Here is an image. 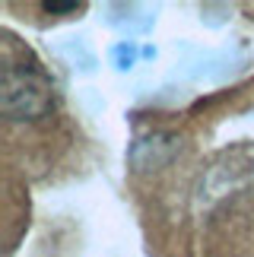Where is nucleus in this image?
<instances>
[{
  "mask_svg": "<svg viewBox=\"0 0 254 257\" xmlns=\"http://www.w3.org/2000/svg\"><path fill=\"white\" fill-rule=\"evenodd\" d=\"M7 117L19 121V117H38L51 108V86L42 76L38 67H7V92H4Z\"/></svg>",
  "mask_w": 254,
  "mask_h": 257,
  "instance_id": "1",
  "label": "nucleus"
},
{
  "mask_svg": "<svg viewBox=\"0 0 254 257\" xmlns=\"http://www.w3.org/2000/svg\"><path fill=\"white\" fill-rule=\"evenodd\" d=\"M45 10H48V13H73V10H76V4H45Z\"/></svg>",
  "mask_w": 254,
  "mask_h": 257,
  "instance_id": "2",
  "label": "nucleus"
}]
</instances>
